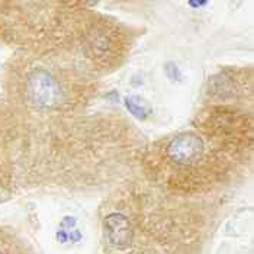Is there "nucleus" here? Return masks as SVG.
I'll return each mask as SVG.
<instances>
[{"mask_svg": "<svg viewBox=\"0 0 254 254\" xmlns=\"http://www.w3.org/2000/svg\"><path fill=\"white\" fill-rule=\"evenodd\" d=\"M26 95L34 106L53 109L61 100V87L57 78L44 68L32 70L26 77Z\"/></svg>", "mask_w": 254, "mask_h": 254, "instance_id": "1", "label": "nucleus"}, {"mask_svg": "<svg viewBox=\"0 0 254 254\" xmlns=\"http://www.w3.org/2000/svg\"><path fill=\"white\" fill-rule=\"evenodd\" d=\"M202 139L193 132L179 134L164 145V156L177 167H192L203 157Z\"/></svg>", "mask_w": 254, "mask_h": 254, "instance_id": "2", "label": "nucleus"}, {"mask_svg": "<svg viewBox=\"0 0 254 254\" xmlns=\"http://www.w3.org/2000/svg\"><path fill=\"white\" fill-rule=\"evenodd\" d=\"M105 228L109 241L117 247H127L131 243V225L122 214H109L105 218Z\"/></svg>", "mask_w": 254, "mask_h": 254, "instance_id": "3", "label": "nucleus"}, {"mask_svg": "<svg viewBox=\"0 0 254 254\" xmlns=\"http://www.w3.org/2000/svg\"><path fill=\"white\" fill-rule=\"evenodd\" d=\"M86 50L93 60H106L112 51V39L105 29H93L86 38Z\"/></svg>", "mask_w": 254, "mask_h": 254, "instance_id": "4", "label": "nucleus"}, {"mask_svg": "<svg viewBox=\"0 0 254 254\" xmlns=\"http://www.w3.org/2000/svg\"><path fill=\"white\" fill-rule=\"evenodd\" d=\"M0 254H25L9 235L0 233Z\"/></svg>", "mask_w": 254, "mask_h": 254, "instance_id": "5", "label": "nucleus"}, {"mask_svg": "<svg viewBox=\"0 0 254 254\" xmlns=\"http://www.w3.org/2000/svg\"><path fill=\"white\" fill-rule=\"evenodd\" d=\"M142 102L139 100L138 98H128L127 99V106H128V109L134 114V115H137L138 118H144L147 117L151 111H150V108L147 106V105H142V106H139Z\"/></svg>", "mask_w": 254, "mask_h": 254, "instance_id": "6", "label": "nucleus"}, {"mask_svg": "<svg viewBox=\"0 0 254 254\" xmlns=\"http://www.w3.org/2000/svg\"><path fill=\"white\" fill-rule=\"evenodd\" d=\"M206 3H208V0H189V4L192 7H200V6H203Z\"/></svg>", "mask_w": 254, "mask_h": 254, "instance_id": "7", "label": "nucleus"}]
</instances>
